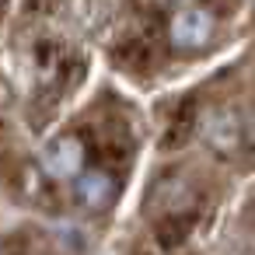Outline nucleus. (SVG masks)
<instances>
[{"label":"nucleus","instance_id":"obj_1","mask_svg":"<svg viewBox=\"0 0 255 255\" xmlns=\"http://www.w3.org/2000/svg\"><path fill=\"white\" fill-rule=\"evenodd\" d=\"M217 35V14L203 4H189V7H178L168 21V42L171 49L178 53H196V49H206Z\"/></svg>","mask_w":255,"mask_h":255},{"label":"nucleus","instance_id":"obj_2","mask_svg":"<svg viewBox=\"0 0 255 255\" xmlns=\"http://www.w3.org/2000/svg\"><path fill=\"white\" fill-rule=\"evenodd\" d=\"M42 168H46V175L49 178H56V182H74L84 168H88V147H84V140L77 136V133H63V136H56L49 147H46V154H42Z\"/></svg>","mask_w":255,"mask_h":255},{"label":"nucleus","instance_id":"obj_3","mask_svg":"<svg viewBox=\"0 0 255 255\" xmlns=\"http://www.w3.org/2000/svg\"><path fill=\"white\" fill-rule=\"evenodd\" d=\"M74 192H77V199H81L84 206H91V210H105V206L116 199L119 182H116L105 168H84V171L74 178Z\"/></svg>","mask_w":255,"mask_h":255},{"label":"nucleus","instance_id":"obj_4","mask_svg":"<svg viewBox=\"0 0 255 255\" xmlns=\"http://www.w3.org/2000/svg\"><path fill=\"white\" fill-rule=\"evenodd\" d=\"M206 136H210V143H213V147L231 150V147H238V143H241V126H238V119H234V116L220 112V116H213V119H210Z\"/></svg>","mask_w":255,"mask_h":255}]
</instances>
